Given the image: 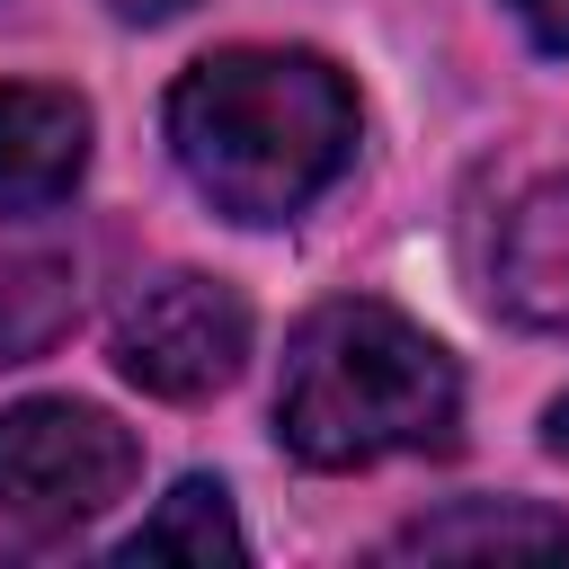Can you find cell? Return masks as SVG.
Segmentation results:
<instances>
[{"label":"cell","instance_id":"cell-1","mask_svg":"<svg viewBox=\"0 0 569 569\" xmlns=\"http://www.w3.org/2000/svg\"><path fill=\"white\" fill-rule=\"evenodd\" d=\"M169 151L213 213L267 231L329 196L356 160V89L329 53L222 44L169 89Z\"/></svg>","mask_w":569,"mask_h":569},{"label":"cell","instance_id":"cell-2","mask_svg":"<svg viewBox=\"0 0 569 569\" xmlns=\"http://www.w3.org/2000/svg\"><path fill=\"white\" fill-rule=\"evenodd\" d=\"M462 418L453 356L391 302L338 293L302 311L276 373V436L311 471H365L382 453H445Z\"/></svg>","mask_w":569,"mask_h":569},{"label":"cell","instance_id":"cell-3","mask_svg":"<svg viewBox=\"0 0 569 569\" xmlns=\"http://www.w3.org/2000/svg\"><path fill=\"white\" fill-rule=\"evenodd\" d=\"M142 471L133 427H116L89 400H18L0 409V507L18 525H89L107 516Z\"/></svg>","mask_w":569,"mask_h":569},{"label":"cell","instance_id":"cell-4","mask_svg":"<svg viewBox=\"0 0 569 569\" xmlns=\"http://www.w3.org/2000/svg\"><path fill=\"white\" fill-rule=\"evenodd\" d=\"M116 373L151 400H213L240 365H249V302L222 276L196 267H160L124 293L116 311Z\"/></svg>","mask_w":569,"mask_h":569},{"label":"cell","instance_id":"cell-5","mask_svg":"<svg viewBox=\"0 0 569 569\" xmlns=\"http://www.w3.org/2000/svg\"><path fill=\"white\" fill-rule=\"evenodd\" d=\"M89 169V98L53 80H0V213H53Z\"/></svg>","mask_w":569,"mask_h":569},{"label":"cell","instance_id":"cell-6","mask_svg":"<svg viewBox=\"0 0 569 569\" xmlns=\"http://www.w3.org/2000/svg\"><path fill=\"white\" fill-rule=\"evenodd\" d=\"M489 293L525 329H569V178H542L516 196V213L498 222Z\"/></svg>","mask_w":569,"mask_h":569},{"label":"cell","instance_id":"cell-7","mask_svg":"<svg viewBox=\"0 0 569 569\" xmlns=\"http://www.w3.org/2000/svg\"><path fill=\"white\" fill-rule=\"evenodd\" d=\"M80 320V258L53 240H0V365L44 356Z\"/></svg>","mask_w":569,"mask_h":569},{"label":"cell","instance_id":"cell-8","mask_svg":"<svg viewBox=\"0 0 569 569\" xmlns=\"http://www.w3.org/2000/svg\"><path fill=\"white\" fill-rule=\"evenodd\" d=\"M400 560H462V551H569V516L551 507H525V498H462V507H436L418 525L391 533Z\"/></svg>","mask_w":569,"mask_h":569},{"label":"cell","instance_id":"cell-9","mask_svg":"<svg viewBox=\"0 0 569 569\" xmlns=\"http://www.w3.org/2000/svg\"><path fill=\"white\" fill-rule=\"evenodd\" d=\"M116 560H196V569H213V560H249V533L231 516V489L196 471L116 542Z\"/></svg>","mask_w":569,"mask_h":569},{"label":"cell","instance_id":"cell-10","mask_svg":"<svg viewBox=\"0 0 569 569\" xmlns=\"http://www.w3.org/2000/svg\"><path fill=\"white\" fill-rule=\"evenodd\" d=\"M516 9V27L542 44V53H569V0H507Z\"/></svg>","mask_w":569,"mask_h":569},{"label":"cell","instance_id":"cell-11","mask_svg":"<svg viewBox=\"0 0 569 569\" xmlns=\"http://www.w3.org/2000/svg\"><path fill=\"white\" fill-rule=\"evenodd\" d=\"M116 18H133V27H160V18H178V9H196V0H107Z\"/></svg>","mask_w":569,"mask_h":569},{"label":"cell","instance_id":"cell-12","mask_svg":"<svg viewBox=\"0 0 569 569\" xmlns=\"http://www.w3.org/2000/svg\"><path fill=\"white\" fill-rule=\"evenodd\" d=\"M542 445H551V453H560V462H569V391H560V400H551V409H542Z\"/></svg>","mask_w":569,"mask_h":569}]
</instances>
